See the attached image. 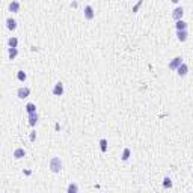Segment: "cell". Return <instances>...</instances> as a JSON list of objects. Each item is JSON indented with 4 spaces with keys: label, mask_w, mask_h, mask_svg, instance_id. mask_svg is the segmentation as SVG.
<instances>
[{
    "label": "cell",
    "mask_w": 193,
    "mask_h": 193,
    "mask_svg": "<svg viewBox=\"0 0 193 193\" xmlns=\"http://www.w3.org/2000/svg\"><path fill=\"white\" fill-rule=\"evenodd\" d=\"M48 166H50L51 172H55V174H57V172L62 170V162H61V158H59V157H53L50 160V163H48Z\"/></svg>",
    "instance_id": "obj_1"
},
{
    "label": "cell",
    "mask_w": 193,
    "mask_h": 193,
    "mask_svg": "<svg viewBox=\"0 0 193 193\" xmlns=\"http://www.w3.org/2000/svg\"><path fill=\"white\" fill-rule=\"evenodd\" d=\"M17 95H18V98L24 100V98H27V97L30 95V89H29V88H20V89L17 91Z\"/></svg>",
    "instance_id": "obj_2"
},
{
    "label": "cell",
    "mask_w": 193,
    "mask_h": 193,
    "mask_svg": "<svg viewBox=\"0 0 193 193\" xmlns=\"http://www.w3.org/2000/svg\"><path fill=\"white\" fill-rule=\"evenodd\" d=\"M95 17V14H94V9H92V6H85V18L86 20H92Z\"/></svg>",
    "instance_id": "obj_3"
},
{
    "label": "cell",
    "mask_w": 193,
    "mask_h": 193,
    "mask_svg": "<svg viewBox=\"0 0 193 193\" xmlns=\"http://www.w3.org/2000/svg\"><path fill=\"white\" fill-rule=\"evenodd\" d=\"M181 63H183V59L178 56V57L174 59V61H170V63H169V70H177Z\"/></svg>",
    "instance_id": "obj_4"
},
{
    "label": "cell",
    "mask_w": 193,
    "mask_h": 193,
    "mask_svg": "<svg viewBox=\"0 0 193 193\" xmlns=\"http://www.w3.org/2000/svg\"><path fill=\"white\" fill-rule=\"evenodd\" d=\"M53 94H55L56 97H61L63 94V85L62 83H56L55 88H53Z\"/></svg>",
    "instance_id": "obj_5"
},
{
    "label": "cell",
    "mask_w": 193,
    "mask_h": 193,
    "mask_svg": "<svg viewBox=\"0 0 193 193\" xmlns=\"http://www.w3.org/2000/svg\"><path fill=\"white\" fill-rule=\"evenodd\" d=\"M177 71H178V76L184 77L185 74H187V71H189V66H187V65H185V63L183 62V63H181V65H179L178 68H177Z\"/></svg>",
    "instance_id": "obj_6"
},
{
    "label": "cell",
    "mask_w": 193,
    "mask_h": 193,
    "mask_svg": "<svg viewBox=\"0 0 193 193\" xmlns=\"http://www.w3.org/2000/svg\"><path fill=\"white\" fill-rule=\"evenodd\" d=\"M38 113L36 112H33V113H29V124L32 125V127H35L36 122H38Z\"/></svg>",
    "instance_id": "obj_7"
},
{
    "label": "cell",
    "mask_w": 193,
    "mask_h": 193,
    "mask_svg": "<svg viewBox=\"0 0 193 193\" xmlns=\"http://www.w3.org/2000/svg\"><path fill=\"white\" fill-rule=\"evenodd\" d=\"M6 27H8L9 30H15L17 29V21L14 18H8L6 20Z\"/></svg>",
    "instance_id": "obj_8"
},
{
    "label": "cell",
    "mask_w": 193,
    "mask_h": 193,
    "mask_svg": "<svg viewBox=\"0 0 193 193\" xmlns=\"http://www.w3.org/2000/svg\"><path fill=\"white\" fill-rule=\"evenodd\" d=\"M183 15H184V9H183V8H177V9L174 11V14H172V17H174L175 20H181Z\"/></svg>",
    "instance_id": "obj_9"
},
{
    "label": "cell",
    "mask_w": 193,
    "mask_h": 193,
    "mask_svg": "<svg viewBox=\"0 0 193 193\" xmlns=\"http://www.w3.org/2000/svg\"><path fill=\"white\" fill-rule=\"evenodd\" d=\"M9 11L11 12H18L20 11V3L17 2V0H12V2L9 3Z\"/></svg>",
    "instance_id": "obj_10"
},
{
    "label": "cell",
    "mask_w": 193,
    "mask_h": 193,
    "mask_svg": "<svg viewBox=\"0 0 193 193\" xmlns=\"http://www.w3.org/2000/svg\"><path fill=\"white\" fill-rule=\"evenodd\" d=\"M177 36H178L179 41H185L187 36H189V33H187V30H178L177 32Z\"/></svg>",
    "instance_id": "obj_11"
},
{
    "label": "cell",
    "mask_w": 193,
    "mask_h": 193,
    "mask_svg": "<svg viewBox=\"0 0 193 193\" xmlns=\"http://www.w3.org/2000/svg\"><path fill=\"white\" fill-rule=\"evenodd\" d=\"M177 30H187V23L183 20H177Z\"/></svg>",
    "instance_id": "obj_12"
},
{
    "label": "cell",
    "mask_w": 193,
    "mask_h": 193,
    "mask_svg": "<svg viewBox=\"0 0 193 193\" xmlns=\"http://www.w3.org/2000/svg\"><path fill=\"white\" fill-rule=\"evenodd\" d=\"M26 155V151L23 149V148H17L15 151H14V157L15 158H23Z\"/></svg>",
    "instance_id": "obj_13"
},
{
    "label": "cell",
    "mask_w": 193,
    "mask_h": 193,
    "mask_svg": "<svg viewBox=\"0 0 193 193\" xmlns=\"http://www.w3.org/2000/svg\"><path fill=\"white\" fill-rule=\"evenodd\" d=\"M8 45H9V47H12V48H17V45H18V39H17L15 36L9 38V39H8Z\"/></svg>",
    "instance_id": "obj_14"
},
{
    "label": "cell",
    "mask_w": 193,
    "mask_h": 193,
    "mask_svg": "<svg viewBox=\"0 0 193 193\" xmlns=\"http://www.w3.org/2000/svg\"><path fill=\"white\" fill-rule=\"evenodd\" d=\"M17 55H18V50H17V48L9 47V50H8V56H9V59H15V57H17Z\"/></svg>",
    "instance_id": "obj_15"
},
{
    "label": "cell",
    "mask_w": 193,
    "mask_h": 193,
    "mask_svg": "<svg viewBox=\"0 0 193 193\" xmlns=\"http://www.w3.org/2000/svg\"><path fill=\"white\" fill-rule=\"evenodd\" d=\"M130 154H131V151H130V148H125V149L122 151V157H121V158H122V160H124V162H127V160H128V158H130Z\"/></svg>",
    "instance_id": "obj_16"
},
{
    "label": "cell",
    "mask_w": 193,
    "mask_h": 193,
    "mask_svg": "<svg viewBox=\"0 0 193 193\" xmlns=\"http://www.w3.org/2000/svg\"><path fill=\"white\" fill-rule=\"evenodd\" d=\"M26 112H27V113H33V112H36V106L33 104V103H29L27 106H26Z\"/></svg>",
    "instance_id": "obj_17"
},
{
    "label": "cell",
    "mask_w": 193,
    "mask_h": 193,
    "mask_svg": "<svg viewBox=\"0 0 193 193\" xmlns=\"http://www.w3.org/2000/svg\"><path fill=\"white\" fill-rule=\"evenodd\" d=\"M17 78H18L20 82H24L26 78H27V76H26L24 71H18V72H17Z\"/></svg>",
    "instance_id": "obj_18"
},
{
    "label": "cell",
    "mask_w": 193,
    "mask_h": 193,
    "mask_svg": "<svg viewBox=\"0 0 193 193\" xmlns=\"http://www.w3.org/2000/svg\"><path fill=\"white\" fill-rule=\"evenodd\" d=\"M100 148H101L103 152L107 151V140H106V139H101V140H100Z\"/></svg>",
    "instance_id": "obj_19"
},
{
    "label": "cell",
    "mask_w": 193,
    "mask_h": 193,
    "mask_svg": "<svg viewBox=\"0 0 193 193\" xmlns=\"http://www.w3.org/2000/svg\"><path fill=\"white\" fill-rule=\"evenodd\" d=\"M66 192H68V193H77L78 192V187H77L76 184H70L68 189H66Z\"/></svg>",
    "instance_id": "obj_20"
},
{
    "label": "cell",
    "mask_w": 193,
    "mask_h": 193,
    "mask_svg": "<svg viewBox=\"0 0 193 193\" xmlns=\"http://www.w3.org/2000/svg\"><path fill=\"white\" fill-rule=\"evenodd\" d=\"M163 185H164L166 189H168V187H170V185H172V181H170V178H168V177H166V178L163 179Z\"/></svg>",
    "instance_id": "obj_21"
},
{
    "label": "cell",
    "mask_w": 193,
    "mask_h": 193,
    "mask_svg": "<svg viewBox=\"0 0 193 193\" xmlns=\"http://www.w3.org/2000/svg\"><path fill=\"white\" fill-rule=\"evenodd\" d=\"M142 3H143V0H139V3L134 6V8H133V12H137V9L140 8V5H142Z\"/></svg>",
    "instance_id": "obj_22"
},
{
    "label": "cell",
    "mask_w": 193,
    "mask_h": 193,
    "mask_svg": "<svg viewBox=\"0 0 193 193\" xmlns=\"http://www.w3.org/2000/svg\"><path fill=\"white\" fill-rule=\"evenodd\" d=\"M35 137H36V133H35V131H32V134H30V140L33 142V140H35Z\"/></svg>",
    "instance_id": "obj_23"
},
{
    "label": "cell",
    "mask_w": 193,
    "mask_h": 193,
    "mask_svg": "<svg viewBox=\"0 0 193 193\" xmlns=\"http://www.w3.org/2000/svg\"><path fill=\"white\" fill-rule=\"evenodd\" d=\"M170 2H174V3H178V2H179V0H170Z\"/></svg>",
    "instance_id": "obj_24"
}]
</instances>
